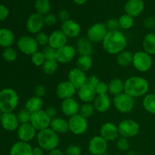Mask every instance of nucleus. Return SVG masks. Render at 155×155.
Wrapping results in <instances>:
<instances>
[{
    "label": "nucleus",
    "instance_id": "1",
    "mask_svg": "<svg viewBox=\"0 0 155 155\" xmlns=\"http://www.w3.org/2000/svg\"><path fill=\"white\" fill-rule=\"evenodd\" d=\"M101 43L106 52L117 55L121 51L126 50L127 39L120 30L108 31Z\"/></svg>",
    "mask_w": 155,
    "mask_h": 155
},
{
    "label": "nucleus",
    "instance_id": "2",
    "mask_svg": "<svg viewBox=\"0 0 155 155\" xmlns=\"http://www.w3.org/2000/svg\"><path fill=\"white\" fill-rule=\"evenodd\" d=\"M148 90L149 83L142 77L133 76L124 82V92L133 98L145 96Z\"/></svg>",
    "mask_w": 155,
    "mask_h": 155
},
{
    "label": "nucleus",
    "instance_id": "3",
    "mask_svg": "<svg viewBox=\"0 0 155 155\" xmlns=\"http://www.w3.org/2000/svg\"><path fill=\"white\" fill-rule=\"evenodd\" d=\"M36 140L39 146L44 151H47L57 148L60 142L59 135L53 131L50 127L38 132Z\"/></svg>",
    "mask_w": 155,
    "mask_h": 155
},
{
    "label": "nucleus",
    "instance_id": "4",
    "mask_svg": "<svg viewBox=\"0 0 155 155\" xmlns=\"http://www.w3.org/2000/svg\"><path fill=\"white\" fill-rule=\"evenodd\" d=\"M19 96L12 88H5L0 91V110L2 113L13 112L18 107Z\"/></svg>",
    "mask_w": 155,
    "mask_h": 155
},
{
    "label": "nucleus",
    "instance_id": "5",
    "mask_svg": "<svg viewBox=\"0 0 155 155\" xmlns=\"http://www.w3.org/2000/svg\"><path fill=\"white\" fill-rule=\"evenodd\" d=\"M153 61L151 55L145 51H138L134 53L133 66L139 72H148L152 67Z\"/></svg>",
    "mask_w": 155,
    "mask_h": 155
},
{
    "label": "nucleus",
    "instance_id": "6",
    "mask_svg": "<svg viewBox=\"0 0 155 155\" xmlns=\"http://www.w3.org/2000/svg\"><path fill=\"white\" fill-rule=\"evenodd\" d=\"M113 103L116 110L122 114L130 113L135 107L134 98L125 92L114 97Z\"/></svg>",
    "mask_w": 155,
    "mask_h": 155
},
{
    "label": "nucleus",
    "instance_id": "7",
    "mask_svg": "<svg viewBox=\"0 0 155 155\" xmlns=\"http://www.w3.org/2000/svg\"><path fill=\"white\" fill-rule=\"evenodd\" d=\"M39 46L35 37L31 36H22L17 41V47L18 50L26 55H30L38 51Z\"/></svg>",
    "mask_w": 155,
    "mask_h": 155
},
{
    "label": "nucleus",
    "instance_id": "8",
    "mask_svg": "<svg viewBox=\"0 0 155 155\" xmlns=\"http://www.w3.org/2000/svg\"><path fill=\"white\" fill-rule=\"evenodd\" d=\"M117 127L120 136L127 139L136 136L140 130L139 124L132 119H126L120 121Z\"/></svg>",
    "mask_w": 155,
    "mask_h": 155
},
{
    "label": "nucleus",
    "instance_id": "9",
    "mask_svg": "<svg viewBox=\"0 0 155 155\" xmlns=\"http://www.w3.org/2000/svg\"><path fill=\"white\" fill-rule=\"evenodd\" d=\"M107 32H108V30L105 24L96 23L89 27L86 32V37L92 43H99V42H103Z\"/></svg>",
    "mask_w": 155,
    "mask_h": 155
},
{
    "label": "nucleus",
    "instance_id": "10",
    "mask_svg": "<svg viewBox=\"0 0 155 155\" xmlns=\"http://www.w3.org/2000/svg\"><path fill=\"white\" fill-rule=\"evenodd\" d=\"M69 131L76 136L83 135L88 130L87 119L82 117L80 114L73 116L68 120Z\"/></svg>",
    "mask_w": 155,
    "mask_h": 155
},
{
    "label": "nucleus",
    "instance_id": "11",
    "mask_svg": "<svg viewBox=\"0 0 155 155\" xmlns=\"http://www.w3.org/2000/svg\"><path fill=\"white\" fill-rule=\"evenodd\" d=\"M51 119L48 116L45 110H41L31 114L30 123L37 132L49 128Z\"/></svg>",
    "mask_w": 155,
    "mask_h": 155
},
{
    "label": "nucleus",
    "instance_id": "12",
    "mask_svg": "<svg viewBox=\"0 0 155 155\" xmlns=\"http://www.w3.org/2000/svg\"><path fill=\"white\" fill-rule=\"evenodd\" d=\"M44 26L45 23L43 16L36 12L31 14L28 17L26 22V28L30 34H37L38 33L42 31Z\"/></svg>",
    "mask_w": 155,
    "mask_h": 155
},
{
    "label": "nucleus",
    "instance_id": "13",
    "mask_svg": "<svg viewBox=\"0 0 155 155\" xmlns=\"http://www.w3.org/2000/svg\"><path fill=\"white\" fill-rule=\"evenodd\" d=\"M108 145L107 142L101 136H93L89 140L88 149L92 155H103L107 152Z\"/></svg>",
    "mask_w": 155,
    "mask_h": 155
},
{
    "label": "nucleus",
    "instance_id": "14",
    "mask_svg": "<svg viewBox=\"0 0 155 155\" xmlns=\"http://www.w3.org/2000/svg\"><path fill=\"white\" fill-rule=\"evenodd\" d=\"M77 48L67 44L64 46L56 50V61L59 64H68L72 61L77 55Z\"/></svg>",
    "mask_w": 155,
    "mask_h": 155
},
{
    "label": "nucleus",
    "instance_id": "15",
    "mask_svg": "<svg viewBox=\"0 0 155 155\" xmlns=\"http://www.w3.org/2000/svg\"><path fill=\"white\" fill-rule=\"evenodd\" d=\"M37 130L33 127L30 123L21 124L17 130V136L19 141L30 142L37 136Z\"/></svg>",
    "mask_w": 155,
    "mask_h": 155
},
{
    "label": "nucleus",
    "instance_id": "16",
    "mask_svg": "<svg viewBox=\"0 0 155 155\" xmlns=\"http://www.w3.org/2000/svg\"><path fill=\"white\" fill-rule=\"evenodd\" d=\"M77 89L68 80L62 81L58 84L56 87V95L60 99L64 100L74 98Z\"/></svg>",
    "mask_w": 155,
    "mask_h": 155
},
{
    "label": "nucleus",
    "instance_id": "17",
    "mask_svg": "<svg viewBox=\"0 0 155 155\" xmlns=\"http://www.w3.org/2000/svg\"><path fill=\"white\" fill-rule=\"evenodd\" d=\"M100 136L107 142H113L120 136L118 127L113 123H105L100 128Z\"/></svg>",
    "mask_w": 155,
    "mask_h": 155
},
{
    "label": "nucleus",
    "instance_id": "18",
    "mask_svg": "<svg viewBox=\"0 0 155 155\" xmlns=\"http://www.w3.org/2000/svg\"><path fill=\"white\" fill-rule=\"evenodd\" d=\"M68 81L74 85L77 89H80L85 84H86V80H87V76L86 72L81 71L79 68H74L71 69L68 73Z\"/></svg>",
    "mask_w": 155,
    "mask_h": 155
},
{
    "label": "nucleus",
    "instance_id": "19",
    "mask_svg": "<svg viewBox=\"0 0 155 155\" xmlns=\"http://www.w3.org/2000/svg\"><path fill=\"white\" fill-rule=\"evenodd\" d=\"M0 124H1L2 127L5 130L9 132L15 131L21 125L18 117H17V114H14L13 112L3 113L1 120H0Z\"/></svg>",
    "mask_w": 155,
    "mask_h": 155
},
{
    "label": "nucleus",
    "instance_id": "20",
    "mask_svg": "<svg viewBox=\"0 0 155 155\" xmlns=\"http://www.w3.org/2000/svg\"><path fill=\"white\" fill-rule=\"evenodd\" d=\"M80 105L79 104L78 101L74 98L62 100L61 104L62 113L69 118L78 114L80 111Z\"/></svg>",
    "mask_w": 155,
    "mask_h": 155
},
{
    "label": "nucleus",
    "instance_id": "21",
    "mask_svg": "<svg viewBox=\"0 0 155 155\" xmlns=\"http://www.w3.org/2000/svg\"><path fill=\"white\" fill-rule=\"evenodd\" d=\"M61 30L66 35L67 37L71 39L79 37L81 33V27L80 24L71 19L62 23Z\"/></svg>",
    "mask_w": 155,
    "mask_h": 155
},
{
    "label": "nucleus",
    "instance_id": "22",
    "mask_svg": "<svg viewBox=\"0 0 155 155\" xmlns=\"http://www.w3.org/2000/svg\"><path fill=\"white\" fill-rule=\"evenodd\" d=\"M145 9V2L143 0H128L124 5L126 14L133 18L139 16Z\"/></svg>",
    "mask_w": 155,
    "mask_h": 155
},
{
    "label": "nucleus",
    "instance_id": "23",
    "mask_svg": "<svg viewBox=\"0 0 155 155\" xmlns=\"http://www.w3.org/2000/svg\"><path fill=\"white\" fill-rule=\"evenodd\" d=\"M68 38L61 31V30H54L49 35L48 45L54 49L58 50L68 44Z\"/></svg>",
    "mask_w": 155,
    "mask_h": 155
},
{
    "label": "nucleus",
    "instance_id": "24",
    "mask_svg": "<svg viewBox=\"0 0 155 155\" xmlns=\"http://www.w3.org/2000/svg\"><path fill=\"white\" fill-rule=\"evenodd\" d=\"M79 98L83 103H92L97 96L95 89L88 84H85L77 89Z\"/></svg>",
    "mask_w": 155,
    "mask_h": 155
},
{
    "label": "nucleus",
    "instance_id": "25",
    "mask_svg": "<svg viewBox=\"0 0 155 155\" xmlns=\"http://www.w3.org/2000/svg\"><path fill=\"white\" fill-rule=\"evenodd\" d=\"M95 110L100 113H104L109 110L111 106V100L107 94L97 95L92 102Z\"/></svg>",
    "mask_w": 155,
    "mask_h": 155
},
{
    "label": "nucleus",
    "instance_id": "26",
    "mask_svg": "<svg viewBox=\"0 0 155 155\" xmlns=\"http://www.w3.org/2000/svg\"><path fill=\"white\" fill-rule=\"evenodd\" d=\"M76 48L80 55L91 56L93 53V43L87 37H80Z\"/></svg>",
    "mask_w": 155,
    "mask_h": 155
},
{
    "label": "nucleus",
    "instance_id": "27",
    "mask_svg": "<svg viewBox=\"0 0 155 155\" xmlns=\"http://www.w3.org/2000/svg\"><path fill=\"white\" fill-rule=\"evenodd\" d=\"M10 155H33V148L28 142L18 141L11 148Z\"/></svg>",
    "mask_w": 155,
    "mask_h": 155
},
{
    "label": "nucleus",
    "instance_id": "28",
    "mask_svg": "<svg viewBox=\"0 0 155 155\" xmlns=\"http://www.w3.org/2000/svg\"><path fill=\"white\" fill-rule=\"evenodd\" d=\"M50 128L55 132L57 134H64L67 132L69 131V124L68 120H66L64 118L55 117L51 120Z\"/></svg>",
    "mask_w": 155,
    "mask_h": 155
},
{
    "label": "nucleus",
    "instance_id": "29",
    "mask_svg": "<svg viewBox=\"0 0 155 155\" xmlns=\"http://www.w3.org/2000/svg\"><path fill=\"white\" fill-rule=\"evenodd\" d=\"M15 42L13 32L8 28H0V46L2 48H9Z\"/></svg>",
    "mask_w": 155,
    "mask_h": 155
},
{
    "label": "nucleus",
    "instance_id": "30",
    "mask_svg": "<svg viewBox=\"0 0 155 155\" xmlns=\"http://www.w3.org/2000/svg\"><path fill=\"white\" fill-rule=\"evenodd\" d=\"M42 107H43V101L42 98L36 96V95H33L27 100L24 108L33 114L42 110Z\"/></svg>",
    "mask_w": 155,
    "mask_h": 155
},
{
    "label": "nucleus",
    "instance_id": "31",
    "mask_svg": "<svg viewBox=\"0 0 155 155\" xmlns=\"http://www.w3.org/2000/svg\"><path fill=\"white\" fill-rule=\"evenodd\" d=\"M144 51L150 55L155 54V33L151 32L145 36L142 42Z\"/></svg>",
    "mask_w": 155,
    "mask_h": 155
},
{
    "label": "nucleus",
    "instance_id": "32",
    "mask_svg": "<svg viewBox=\"0 0 155 155\" xmlns=\"http://www.w3.org/2000/svg\"><path fill=\"white\" fill-rule=\"evenodd\" d=\"M107 85H108V92L114 97L124 92V82L121 79H112Z\"/></svg>",
    "mask_w": 155,
    "mask_h": 155
},
{
    "label": "nucleus",
    "instance_id": "33",
    "mask_svg": "<svg viewBox=\"0 0 155 155\" xmlns=\"http://www.w3.org/2000/svg\"><path fill=\"white\" fill-rule=\"evenodd\" d=\"M134 53L129 50H124L117 56V62L119 66L122 68H127L133 64V59Z\"/></svg>",
    "mask_w": 155,
    "mask_h": 155
},
{
    "label": "nucleus",
    "instance_id": "34",
    "mask_svg": "<svg viewBox=\"0 0 155 155\" xmlns=\"http://www.w3.org/2000/svg\"><path fill=\"white\" fill-rule=\"evenodd\" d=\"M92 64L93 61L92 57L88 55H80L76 61L77 68L84 72L89 71L92 68Z\"/></svg>",
    "mask_w": 155,
    "mask_h": 155
},
{
    "label": "nucleus",
    "instance_id": "35",
    "mask_svg": "<svg viewBox=\"0 0 155 155\" xmlns=\"http://www.w3.org/2000/svg\"><path fill=\"white\" fill-rule=\"evenodd\" d=\"M34 8L36 13L44 16L49 13L51 10V3L49 0H35Z\"/></svg>",
    "mask_w": 155,
    "mask_h": 155
},
{
    "label": "nucleus",
    "instance_id": "36",
    "mask_svg": "<svg viewBox=\"0 0 155 155\" xmlns=\"http://www.w3.org/2000/svg\"><path fill=\"white\" fill-rule=\"evenodd\" d=\"M143 108L148 113L155 114V93L147 94L142 100Z\"/></svg>",
    "mask_w": 155,
    "mask_h": 155
},
{
    "label": "nucleus",
    "instance_id": "37",
    "mask_svg": "<svg viewBox=\"0 0 155 155\" xmlns=\"http://www.w3.org/2000/svg\"><path fill=\"white\" fill-rule=\"evenodd\" d=\"M58 64L56 60H46L42 66V71L46 75H52L57 71Z\"/></svg>",
    "mask_w": 155,
    "mask_h": 155
},
{
    "label": "nucleus",
    "instance_id": "38",
    "mask_svg": "<svg viewBox=\"0 0 155 155\" xmlns=\"http://www.w3.org/2000/svg\"><path fill=\"white\" fill-rule=\"evenodd\" d=\"M118 21H119L120 28L124 29V30H129V29L132 28L134 24V18L127 14H124L118 18Z\"/></svg>",
    "mask_w": 155,
    "mask_h": 155
},
{
    "label": "nucleus",
    "instance_id": "39",
    "mask_svg": "<svg viewBox=\"0 0 155 155\" xmlns=\"http://www.w3.org/2000/svg\"><path fill=\"white\" fill-rule=\"evenodd\" d=\"M95 111V109L92 103H83L82 105H80L79 114L86 119H88L94 114Z\"/></svg>",
    "mask_w": 155,
    "mask_h": 155
},
{
    "label": "nucleus",
    "instance_id": "40",
    "mask_svg": "<svg viewBox=\"0 0 155 155\" xmlns=\"http://www.w3.org/2000/svg\"><path fill=\"white\" fill-rule=\"evenodd\" d=\"M2 55L5 61L14 62L18 58V51L12 47H9V48H4Z\"/></svg>",
    "mask_w": 155,
    "mask_h": 155
},
{
    "label": "nucleus",
    "instance_id": "41",
    "mask_svg": "<svg viewBox=\"0 0 155 155\" xmlns=\"http://www.w3.org/2000/svg\"><path fill=\"white\" fill-rule=\"evenodd\" d=\"M30 59H31V62L33 65L36 67H42L43 64L45 63V58L44 56L42 51H36L34 54H32L30 56Z\"/></svg>",
    "mask_w": 155,
    "mask_h": 155
},
{
    "label": "nucleus",
    "instance_id": "42",
    "mask_svg": "<svg viewBox=\"0 0 155 155\" xmlns=\"http://www.w3.org/2000/svg\"><path fill=\"white\" fill-rule=\"evenodd\" d=\"M17 117L20 124H24L30 123V117H31V113L27 110L26 108L21 109L17 114Z\"/></svg>",
    "mask_w": 155,
    "mask_h": 155
},
{
    "label": "nucleus",
    "instance_id": "43",
    "mask_svg": "<svg viewBox=\"0 0 155 155\" xmlns=\"http://www.w3.org/2000/svg\"><path fill=\"white\" fill-rule=\"evenodd\" d=\"M35 39L37 42L38 45L41 46H47L48 45V42H49V35H47L44 32H39L37 34L35 35Z\"/></svg>",
    "mask_w": 155,
    "mask_h": 155
},
{
    "label": "nucleus",
    "instance_id": "44",
    "mask_svg": "<svg viewBox=\"0 0 155 155\" xmlns=\"http://www.w3.org/2000/svg\"><path fill=\"white\" fill-rule=\"evenodd\" d=\"M117 147L118 150L121 151H128L130 148V142H129L128 139L121 137V136L118 138L117 142Z\"/></svg>",
    "mask_w": 155,
    "mask_h": 155
},
{
    "label": "nucleus",
    "instance_id": "45",
    "mask_svg": "<svg viewBox=\"0 0 155 155\" xmlns=\"http://www.w3.org/2000/svg\"><path fill=\"white\" fill-rule=\"evenodd\" d=\"M45 60H56V50L51 48L49 45H47L42 51Z\"/></svg>",
    "mask_w": 155,
    "mask_h": 155
},
{
    "label": "nucleus",
    "instance_id": "46",
    "mask_svg": "<svg viewBox=\"0 0 155 155\" xmlns=\"http://www.w3.org/2000/svg\"><path fill=\"white\" fill-rule=\"evenodd\" d=\"M94 89H95L97 95H106L108 92V85L105 82L100 81Z\"/></svg>",
    "mask_w": 155,
    "mask_h": 155
},
{
    "label": "nucleus",
    "instance_id": "47",
    "mask_svg": "<svg viewBox=\"0 0 155 155\" xmlns=\"http://www.w3.org/2000/svg\"><path fill=\"white\" fill-rule=\"evenodd\" d=\"M66 155H81L82 149L79 145H71L65 149Z\"/></svg>",
    "mask_w": 155,
    "mask_h": 155
},
{
    "label": "nucleus",
    "instance_id": "48",
    "mask_svg": "<svg viewBox=\"0 0 155 155\" xmlns=\"http://www.w3.org/2000/svg\"><path fill=\"white\" fill-rule=\"evenodd\" d=\"M105 25L107 27L108 31H114V30H119L120 24L118 19L116 18H111L109 19L107 22L105 23Z\"/></svg>",
    "mask_w": 155,
    "mask_h": 155
},
{
    "label": "nucleus",
    "instance_id": "49",
    "mask_svg": "<svg viewBox=\"0 0 155 155\" xmlns=\"http://www.w3.org/2000/svg\"><path fill=\"white\" fill-rule=\"evenodd\" d=\"M44 23H45V25L47 26H53L57 23L58 21V17H56V15H54L52 13H48L47 15H44Z\"/></svg>",
    "mask_w": 155,
    "mask_h": 155
},
{
    "label": "nucleus",
    "instance_id": "50",
    "mask_svg": "<svg viewBox=\"0 0 155 155\" xmlns=\"http://www.w3.org/2000/svg\"><path fill=\"white\" fill-rule=\"evenodd\" d=\"M144 27L148 30H155V18L148 17L144 20Z\"/></svg>",
    "mask_w": 155,
    "mask_h": 155
},
{
    "label": "nucleus",
    "instance_id": "51",
    "mask_svg": "<svg viewBox=\"0 0 155 155\" xmlns=\"http://www.w3.org/2000/svg\"><path fill=\"white\" fill-rule=\"evenodd\" d=\"M46 93V89L43 85H37L34 89V95L42 98Z\"/></svg>",
    "mask_w": 155,
    "mask_h": 155
},
{
    "label": "nucleus",
    "instance_id": "52",
    "mask_svg": "<svg viewBox=\"0 0 155 155\" xmlns=\"http://www.w3.org/2000/svg\"><path fill=\"white\" fill-rule=\"evenodd\" d=\"M9 12L5 5L0 4V21H3L7 19L8 17Z\"/></svg>",
    "mask_w": 155,
    "mask_h": 155
},
{
    "label": "nucleus",
    "instance_id": "53",
    "mask_svg": "<svg viewBox=\"0 0 155 155\" xmlns=\"http://www.w3.org/2000/svg\"><path fill=\"white\" fill-rule=\"evenodd\" d=\"M100 82L99 79L98 78V77H96L95 75H91L89 77H87V80H86V84L89 85L92 87L95 88L97 86L98 83Z\"/></svg>",
    "mask_w": 155,
    "mask_h": 155
},
{
    "label": "nucleus",
    "instance_id": "54",
    "mask_svg": "<svg viewBox=\"0 0 155 155\" xmlns=\"http://www.w3.org/2000/svg\"><path fill=\"white\" fill-rule=\"evenodd\" d=\"M58 18L61 21L62 23L70 20V13L67 10H61L58 12Z\"/></svg>",
    "mask_w": 155,
    "mask_h": 155
},
{
    "label": "nucleus",
    "instance_id": "55",
    "mask_svg": "<svg viewBox=\"0 0 155 155\" xmlns=\"http://www.w3.org/2000/svg\"><path fill=\"white\" fill-rule=\"evenodd\" d=\"M45 110V112H46L47 114H48V116L49 117L51 120L57 117L58 110L57 109H56L54 107H53V106H49V107H47Z\"/></svg>",
    "mask_w": 155,
    "mask_h": 155
},
{
    "label": "nucleus",
    "instance_id": "56",
    "mask_svg": "<svg viewBox=\"0 0 155 155\" xmlns=\"http://www.w3.org/2000/svg\"><path fill=\"white\" fill-rule=\"evenodd\" d=\"M44 150L39 146L33 148V155H43Z\"/></svg>",
    "mask_w": 155,
    "mask_h": 155
},
{
    "label": "nucleus",
    "instance_id": "57",
    "mask_svg": "<svg viewBox=\"0 0 155 155\" xmlns=\"http://www.w3.org/2000/svg\"><path fill=\"white\" fill-rule=\"evenodd\" d=\"M48 155H64V153L62 152L61 150L57 148L55 149L48 151Z\"/></svg>",
    "mask_w": 155,
    "mask_h": 155
},
{
    "label": "nucleus",
    "instance_id": "58",
    "mask_svg": "<svg viewBox=\"0 0 155 155\" xmlns=\"http://www.w3.org/2000/svg\"><path fill=\"white\" fill-rule=\"evenodd\" d=\"M73 1H74V2L75 3V4L78 5H84L88 0H73Z\"/></svg>",
    "mask_w": 155,
    "mask_h": 155
},
{
    "label": "nucleus",
    "instance_id": "59",
    "mask_svg": "<svg viewBox=\"0 0 155 155\" xmlns=\"http://www.w3.org/2000/svg\"><path fill=\"white\" fill-rule=\"evenodd\" d=\"M127 155H139L137 154V152H136L135 151H130V152L127 154Z\"/></svg>",
    "mask_w": 155,
    "mask_h": 155
},
{
    "label": "nucleus",
    "instance_id": "60",
    "mask_svg": "<svg viewBox=\"0 0 155 155\" xmlns=\"http://www.w3.org/2000/svg\"><path fill=\"white\" fill-rule=\"evenodd\" d=\"M2 114H3L2 111V110H0V120H1V118H2Z\"/></svg>",
    "mask_w": 155,
    "mask_h": 155
},
{
    "label": "nucleus",
    "instance_id": "61",
    "mask_svg": "<svg viewBox=\"0 0 155 155\" xmlns=\"http://www.w3.org/2000/svg\"><path fill=\"white\" fill-rule=\"evenodd\" d=\"M154 93H155V84H154Z\"/></svg>",
    "mask_w": 155,
    "mask_h": 155
},
{
    "label": "nucleus",
    "instance_id": "62",
    "mask_svg": "<svg viewBox=\"0 0 155 155\" xmlns=\"http://www.w3.org/2000/svg\"><path fill=\"white\" fill-rule=\"evenodd\" d=\"M103 155H108V154H107V152H106L105 154H103Z\"/></svg>",
    "mask_w": 155,
    "mask_h": 155
},
{
    "label": "nucleus",
    "instance_id": "63",
    "mask_svg": "<svg viewBox=\"0 0 155 155\" xmlns=\"http://www.w3.org/2000/svg\"><path fill=\"white\" fill-rule=\"evenodd\" d=\"M154 33H155V30H154Z\"/></svg>",
    "mask_w": 155,
    "mask_h": 155
}]
</instances>
